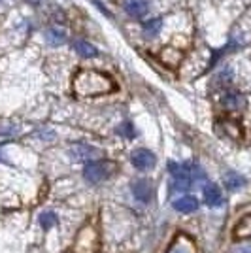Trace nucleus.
I'll use <instances>...</instances> for the list:
<instances>
[{
    "mask_svg": "<svg viewBox=\"0 0 251 253\" xmlns=\"http://www.w3.org/2000/svg\"><path fill=\"white\" fill-rule=\"evenodd\" d=\"M204 202L209 208H217L223 204V193L215 183H206L204 185Z\"/></svg>",
    "mask_w": 251,
    "mask_h": 253,
    "instance_id": "7",
    "label": "nucleus"
},
{
    "mask_svg": "<svg viewBox=\"0 0 251 253\" xmlns=\"http://www.w3.org/2000/svg\"><path fill=\"white\" fill-rule=\"evenodd\" d=\"M221 102H223V106H225L227 110H234V112L244 110V108L248 106L246 96L242 95V93H236V91H229V93H225L223 98H221Z\"/></svg>",
    "mask_w": 251,
    "mask_h": 253,
    "instance_id": "5",
    "label": "nucleus"
},
{
    "mask_svg": "<svg viewBox=\"0 0 251 253\" xmlns=\"http://www.w3.org/2000/svg\"><path fill=\"white\" fill-rule=\"evenodd\" d=\"M174 210L179 211V213H193V211L199 210V199L197 197H191V195H185V197H179L172 202Z\"/></svg>",
    "mask_w": 251,
    "mask_h": 253,
    "instance_id": "6",
    "label": "nucleus"
},
{
    "mask_svg": "<svg viewBox=\"0 0 251 253\" xmlns=\"http://www.w3.org/2000/svg\"><path fill=\"white\" fill-rule=\"evenodd\" d=\"M130 187H132V195H134V199L138 202H142V204L151 202V199H153V183L149 179L140 178L136 181H132Z\"/></svg>",
    "mask_w": 251,
    "mask_h": 253,
    "instance_id": "4",
    "label": "nucleus"
},
{
    "mask_svg": "<svg viewBox=\"0 0 251 253\" xmlns=\"http://www.w3.org/2000/svg\"><path fill=\"white\" fill-rule=\"evenodd\" d=\"M230 253H251V240H244V242L234 244L230 248Z\"/></svg>",
    "mask_w": 251,
    "mask_h": 253,
    "instance_id": "16",
    "label": "nucleus"
},
{
    "mask_svg": "<svg viewBox=\"0 0 251 253\" xmlns=\"http://www.w3.org/2000/svg\"><path fill=\"white\" fill-rule=\"evenodd\" d=\"M117 130H119L121 134H125V136H128V138L134 136V130H132V125H130V123H125L123 126H119Z\"/></svg>",
    "mask_w": 251,
    "mask_h": 253,
    "instance_id": "17",
    "label": "nucleus"
},
{
    "mask_svg": "<svg viewBox=\"0 0 251 253\" xmlns=\"http://www.w3.org/2000/svg\"><path fill=\"white\" fill-rule=\"evenodd\" d=\"M125 11L130 17H144L147 13V2L146 0H126Z\"/></svg>",
    "mask_w": 251,
    "mask_h": 253,
    "instance_id": "10",
    "label": "nucleus"
},
{
    "mask_svg": "<svg viewBox=\"0 0 251 253\" xmlns=\"http://www.w3.org/2000/svg\"><path fill=\"white\" fill-rule=\"evenodd\" d=\"M117 170V165L114 161H108V159H102V161H91L87 163L84 169V178L89 181V183H100L104 179L112 178Z\"/></svg>",
    "mask_w": 251,
    "mask_h": 253,
    "instance_id": "2",
    "label": "nucleus"
},
{
    "mask_svg": "<svg viewBox=\"0 0 251 253\" xmlns=\"http://www.w3.org/2000/svg\"><path fill=\"white\" fill-rule=\"evenodd\" d=\"M130 163H132V167L138 170H151L155 165H157V157L149 151V149H134L132 153H130Z\"/></svg>",
    "mask_w": 251,
    "mask_h": 253,
    "instance_id": "3",
    "label": "nucleus"
},
{
    "mask_svg": "<svg viewBox=\"0 0 251 253\" xmlns=\"http://www.w3.org/2000/svg\"><path fill=\"white\" fill-rule=\"evenodd\" d=\"M70 155L78 161H89L91 157L100 155V151L93 146H85V144H76L74 148H70Z\"/></svg>",
    "mask_w": 251,
    "mask_h": 253,
    "instance_id": "8",
    "label": "nucleus"
},
{
    "mask_svg": "<svg viewBox=\"0 0 251 253\" xmlns=\"http://www.w3.org/2000/svg\"><path fill=\"white\" fill-rule=\"evenodd\" d=\"M74 49L78 51V55H82L85 59H93V57L98 55V49L94 47L93 43L85 42V40H76L74 42Z\"/></svg>",
    "mask_w": 251,
    "mask_h": 253,
    "instance_id": "13",
    "label": "nucleus"
},
{
    "mask_svg": "<svg viewBox=\"0 0 251 253\" xmlns=\"http://www.w3.org/2000/svg\"><path fill=\"white\" fill-rule=\"evenodd\" d=\"M57 221H59V219H57L55 211H43V213H40V225H42L45 231H47V229H51Z\"/></svg>",
    "mask_w": 251,
    "mask_h": 253,
    "instance_id": "15",
    "label": "nucleus"
},
{
    "mask_svg": "<svg viewBox=\"0 0 251 253\" xmlns=\"http://www.w3.org/2000/svg\"><path fill=\"white\" fill-rule=\"evenodd\" d=\"M163 29V21L155 17V19H149V21L144 23V32H146L147 36H155L159 31Z\"/></svg>",
    "mask_w": 251,
    "mask_h": 253,
    "instance_id": "14",
    "label": "nucleus"
},
{
    "mask_svg": "<svg viewBox=\"0 0 251 253\" xmlns=\"http://www.w3.org/2000/svg\"><path fill=\"white\" fill-rule=\"evenodd\" d=\"M167 253H195V246H193V242L189 240L187 236L181 234L172 242V246L168 248Z\"/></svg>",
    "mask_w": 251,
    "mask_h": 253,
    "instance_id": "9",
    "label": "nucleus"
},
{
    "mask_svg": "<svg viewBox=\"0 0 251 253\" xmlns=\"http://www.w3.org/2000/svg\"><path fill=\"white\" fill-rule=\"evenodd\" d=\"M94 6H96V8H98V10L102 11V13H106V15H108V17H112V13H110V10H108V8H106L104 4H102V2H98V0H94Z\"/></svg>",
    "mask_w": 251,
    "mask_h": 253,
    "instance_id": "18",
    "label": "nucleus"
},
{
    "mask_svg": "<svg viewBox=\"0 0 251 253\" xmlns=\"http://www.w3.org/2000/svg\"><path fill=\"white\" fill-rule=\"evenodd\" d=\"M223 183H225V187L229 191H238L246 185V178L242 174H238V172H227L223 176Z\"/></svg>",
    "mask_w": 251,
    "mask_h": 253,
    "instance_id": "11",
    "label": "nucleus"
},
{
    "mask_svg": "<svg viewBox=\"0 0 251 253\" xmlns=\"http://www.w3.org/2000/svg\"><path fill=\"white\" fill-rule=\"evenodd\" d=\"M45 40L51 43V45H63L66 42V31L61 29V27H49L45 31Z\"/></svg>",
    "mask_w": 251,
    "mask_h": 253,
    "instance_id": "12",
    "label": "nucleus"
},
{
    "mask_svg": "<svg viewBox=\"0 0 251 253\" xmlns=\"http://www.w3.org/2000/svg\"><path fill=\"white\" fill-rule=\"evenodd\" d=\"M74 93L78 96H100L115 91L114 80L98 70H80L74 76Z\"/></svg>",
    "mask_w": 251,
    "mask_h": 253,
    "instance_id": "1",
    "label": "nucleus"
}]
</instances>
